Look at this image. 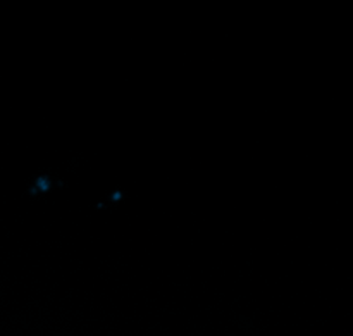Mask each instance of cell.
<instances>
[]
</instances>
